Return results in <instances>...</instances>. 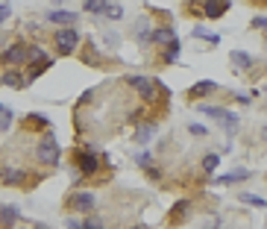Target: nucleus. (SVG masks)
<instances>
[{
    "label": "nucleus",
    "mask_w": 267,
    "mask_h": 229,
    "mask_svg": "<svg viewBox=\"0 0 267 229\" xmlns=\"http://www.w3.org/2000/svg\"><path fill=\"white\" fill-rule=\"evenodd\" d=\"M35 156H38V162L41 165H59V144L53 135H44L41 141H38V147H35Z\"/></svg>",
    "instance_id": "1"
},
{
    "label": "nucleus",
    "mask_w": 267,
    "mask_h": 229,
    "mask_svg": "<svg viewBox=\"0 0 267 229\" xmlns=\"http://www.w3.org/2000/svg\"><path fill=\"white\" fill-rule=\"evenodd\" d=\"M77 41H80V33H77V30H59V33H56V47H59L62 56L74 53Z\"/></svg>",
    "instance_id": "2"
},
{
    "label": "nucleus",
    "mask_w": 267,
    "mask_h": 229,
    "mask_svg": "<svg viewBox=\"0 0 267 229\" xmlns=\"http://www.w3.org/2000/svg\"><path fill=\"white\" fill-rule=\"evenodd\" d=\"M200 112H203V115H209V118H217V121L229 123L232 130H235V123H238V118H235L232 112H226V109H217V106H200Z\"/></svg>",
    "instance_id": "3"
},
{
    "label": "nucleus",
    "mask_w": 267,
    "mask_h": 229,
    "mask_svg": "<svg viewBox=\"0 0 267 229\" xmlns=\"http://www.w3.org/2000/svg\"><path fill=\"white\" fill-rule=\"evenodd\" d=\"M127 83L132 85V88H135L144 100H153V85H150V80H147V77H138V73H135V77H129Z\"/></svg>",
    "instance_id": "4"
},
{
    "label": "nucleus",
    "mask_w": 267,
    "mask_h": 229,
    "mask_svg": "<svg viewBox=\"0 0 267 229\" xmlns=\"http://www.w3.org/2000/svg\"><path fill=\"white\" fill-rule=\"evenodd\" d=\"M70 206H74L77 212H91V209H94V194H91V191H80V194H74Z\"/></svg>",
    "instance_id": "5"
},
{
    "label": "nucleus",
    "mask_w": 267,
    "mask_h": 229,
    "mask_svg": "<svg viewBox=\"0 0 267 229\" xmlns=\"http://www.w3.org/2000/svg\"><path fill=\"white\" fill-rule=\"evenodd\" d=\"M97 168H100V162H97V156H94L91 150H85L80 156V173H85V176H91V173H97Z\"/></svg>",
    "instance_id": "6"
},
{
    "label": "nucleus",
    "mask_w": 267,
    "mask_h": 229,
    "mask_svg": "<svg viewBox=\"0 0 267 229\" xmlns=\"http://www.w3.org/2000/svg\"><path fill=\"white\" fill-rule=\"evenodd\" d=\"M3 62H6V65H21V62H27V47H21V44H12V47H6Z\"/></svg>",
    "instance_id": "7"
},
{
    "label": "nucleus",
    "mask_w": 267,
    "mask_h": 229,
    "mask_svg": "<svg viewBox=\"0 0 267 229\" xmlns=\"http://www.w3.org/2000/svg\"><path fill=\"white\" fill-rule=\"evenodd\" d=\"M226 9H229L226 0H206V3H203V12L209 15V18H221Z\"/></svg>",
    "instance_id": "8"
},
{
    "label": "nucleus",
    "mask_w": 267,
    "mask_h": 229,
    "mask_svg": "<svg viewBox=\"0 0 267 229\" xmlns=\"http://www.w3.org/2000/svg\"><path fill=\"white\" fill-rule=\"evenodd\" d=\"M18 220H21V212H18L15 206H3V209H0V223H3V226H15Z\"/></svg>",
    "instance_id": "9"
},
{
    "label": "nucleus",
    "mask_w": 267,
    "mask_h": 229,
    "mask_svg": "<svg viewBox=\"0 0 267 229\" xmlns=\"http://www.w3.org/2000/svg\"><path fill=\"white\" fill-rule=\"evenodd\" d=\"M23 173H27V170H21V168H6L0 180L6 182V185H18V182H23Z\"/></svg>",
    "instance_id": "10"
},
{
    "label": "nucleus",
    "mask_w": 267,
    "mask_h": 229,
    "mask_svg": "<svg viewBox=\"0 0 267 229\" xmlns=\"http://www.w3.org/2000/svg\"><path fill=\"white\" fill-rule=\"evenodd\" d=\"M153 135H156V123H141V130L135 133V141H138V144H147Z\"/></svg>",
    "instance_id": "11"
},
{
    "label": "nucleus",
    "mask_w": 267,
    "mask_h": 229,
    "mask_svg": "<svg viewBox=\"0 0 267 229\" xmlns=\"http://www.w3.org/2000/svg\"><path fill=\"white\" fill-rule=\"evenodd\" d=\"M3 85H9V88H23L27 80H23L18 71H9V73H3Z\"/></svg>",
    "instance_id": "12"
},
{
    "label": "nucleus",
    "mask_w": 267,
    "mask_h": 229,
    "mask_svg": "<svg viewBox=\"0 0 267 229\" xmlns=\"http://www.w3.org/2000/svg\"><path fill=\"white\" fill-rule=\"evenodd\" d=\"M232 65L235 68H250V65H253V56H250V53H244V50H235L232 53Z\"/></svg>",
    "instance_id": "13"
},
{
    "label": "nucleus",
    "mask_w": 267,
    "mask_h": 229,
    "mask_svg": "<svg viewBox=\"0 0 267 229\" xmlns=\"http://www.w3.org/2000/svg\"><path fill=\"white\" fill-rule=\"evenodd\" d=\"M179 50H182V44H179V38H171V41H167V50H164V59L167 62H176L179 59Z\"/></svg>",
    "instance_id": "14"
},
{
    "label": "nucleus",
    "mask_w": 267,
    "mask_h": 229,
    "mask_svg": "<svg viewBox=\"0 0 267 229\" xmlns=\"http://www.w3.org/2000/svg\"><path fill=\"white\" fill-rule=\"evenodd\" d=\"M53 24H74L77 21V15H70V12H59V9H53V12L47 15Z\"/></svg>",
    "instance_id": "15"
},
{
    "label": "nucleus",
    "mask_w": 267,
    "mask_h": 229,
    "mask_svg": "<svg viewBox=\"0 0 267 229\" xmlns=\"http://www.w3.org/2000/svg\"><path fill=\"white\" fill-rule=\"evenodd\" d=\"M247 176H250V173H247V170L241 168V170H235V173H226V176H221L217 182H223V185H229V182H241V180H247Z\"/></svg>",
    "instance_id": "16"
},
{
    "label": "nucleus",
    "mask_w": 267,
    "mask_h": 229,
    "mask_svg": "<svg viewBox=\"0 0 267 229\" xmlns=\"http://www.w3.org/2000/svg\"><path fill=\"white\" fill-rule=\"evenodd\" d=\"M106 3H109V0H85V12L100 15V12L106 9Z\"/></svg>",
    "instance_id": "17"
},
{
    "label": "nucleus",
    "mask_w": 267,
    "mask_h": 229,
    "mask_svg": "<svg viewBox=\"0 0 267 229\" xmlns=\"http://www.w3.org/2000/svg\"><path fill=\"white\" fill-rule=\"evenodd\" d=\"M27 59L30 62H47V53L41 47H30L27 50Z\"/></svg>",
    "instance_id": "18"
},
{
    "label": "nucleus",
    "mask_w": 267,
    "mask_h": 229,
    "mask_svg": "<svg viewBox=\"0 0 267 229\" xmlns=\"http://www.w3.org/2000/svg\"><path fill=\"white\" fill-rule=\"evenodd\" d=\"M153 38H156V41H171V38H174V30L159 27V30H153Z\"/></svg>",
    "instance_id": "19"
},
{
    "label": "nucleus",
    "mask_w": 267,
    "mask_h": 229,
    "mask_svg": "<svg viewBox=\"0 0 267 229\" xmlns=\"http://www.w3.org/2000/svg\"><path fill=\"white\" fill-rule=\"evenodd\" d=\"M241 200H244V203H250V206H258V209H264V206H267L264 197H256V194H241Z\"/></svg>",
    "instance_id": "20"
},
{
    "label": "nucleus",
    "mask_w": 267,
    "mask_h": 229,
    "mask_svg": "<svg viewBox=\"0 0 267 229\" xmlns=\"http://www.w3.org/2000/svg\"><path fill=\"white\" fill-rule=\"evenodd\" d=\"M217 162H221V159L214 156V153L206 156V159H203V170H206V173H214V170H217Z\"/></svg>",
    "instance_id": "21"
},
{
    "label": "nucleus",
    "mask_w": 267,
    "mask_h": 229,
    "mask_svg": "<svg viewBox=\"0 0 267 229\" xmlns=\"http://www.w3.org/2000/svg\"><path fill=\"white\" fill-rule=\"evenodd\" d=\"M217 85L214 83H197L194 88H191V94H209V91H214Z\"/></svg>",
    "instance_id": "22"
},
{
    "label": "nucleus",
    "mask_w": 267,
    "mask_h": 229,
    "mask_svg": "<svg viewBox=\"0 0 267 229\" xmlns=\"http://www.w3.org/2000/svg\"><path fill=\"white\" fill-rule=\"evenodd\" d=\"M103 15H106V18H120V15H124V9H120V6H117V3H112V6H109V3H106Z\"/></svg>",
    "instance_id": "23"
},
{
    "label": "nucleus",
    "mask_w": 267,
    "mask_h": 229,
    "mask_svg": "<svg viewBox=\"0 0 267 229\" xmlns=\"http://www.w3.org/2000/svg\"><path fill=\"white\" fill-rule=\"evenodd\" d=\"M194 36H197V38H209L211 44H217V41H221V38L214 36V33H209V30H203V27H197V30H194Z\"/></svg>",
    "instance_id": "24"
},
{
    "label": "nucleus",
    "mask_w": 267,
    "mask_h": 229,
    "mask_svg": "<svg viewBox=\"0 0 267 229\" xmlns=\"http://www.w3.org/2000/svg\"><path fill=\"white\" fill-rule=\"evenodd\" d=\"M135 36H138V41H147V38H150V27H147V21H138V33H135Z\"/></svg>",
    "instance_id": "25"
},
{
    "label": "nucleus",
    "mask_w": 267,
    "mask_h": 229,
    "mask_svg": "<svg viewBox=\"0 0 267 229\" xmlns=\"http://www.w3.org/2000/svg\"><path fill=\"white\" fill-rule=\"evenodd\" d=\"M9 126H12V112L3 109V112H0V130H9Z\"/></svg>",
    "instance_id": "26"
},
{
    "label": "nucleus",
    "mask_w": 267,
    "mask_h": 229,
    "mask_svg": "<svg viewBox=\"0 0 267 229\" xmlns=\"http://www.w3.org/2000/svg\"><path fill=\"white\" fill-rule=\"evenodd\" d=\"M191 133H194V135H206V133H209V130H206L203 123H191Z\"/></svg>",
    "instance_id": "27"
},
{
    "label": "nucleus",
    "mask_w": 267,
    "mask_h": 229,
    "mask_svg": "<svg viewBox=\"0 0 267 229\" xmlns=\"http://www.w3.org/2000/svg\"><path fill=\"white\" fill-rule=\"evenodd\" d=\"M6 18H9V6H6V3H0V24H3Z\"/></svg>",
    "instance_id": "28"
},
{
    "label": "nucleus",
    "mask_w": 267,
    "mask_h": 229,
    "mask_svg": "<svg viewBox=\"0 0 267 229\" xmlns=\"http://www.w3.org/2000/svg\"><path fill=\"white\" fill-rule=\"evenodd\" d=\"M253 27H256V30H267V18H256V21H253Z\"/></svg>",
    "instance_id": "29"
},
{
    "label": "nucleus",
    "mask_w": 267,
    "mask_h": 229,
    "mask_svg": "<svg viewBox=\"0 0 267 229\" xmlns=\"http://www.w3.org/2000/svg\"><path fill=\"white\" fill-rule=\"evenodd\" d=\"M65 223H68L70 229H80L82 226V220H77V217H70V220H65Z\"/></svg>",
    "instance_id": "30"
},
{
    "label": "nucleus",
    "mask_w": 267,
    "mask_h": 229,
    "mask_svg": "<svg viewBox=\"0 0 267 229\" xmlns=\"http://www.w3.org/2000/svg\"><path fill=\"white\" fill-rule=\"evenodd\" d=\"M261 135H264V138H267V126H264V130H261Z\"/></svg>",
    "instance_id": "31"
},
{
    "label": "nucleus",
    "mask_w": 267,
    "mask_h": 229,
    "mask_svg": "<svg viewBox=\"0 0 267 229\" xmlns=\"http://www.w3.org/2000/svg\"><path fill=\"white\" fill-rule=\"evenodd\" d=\"M53 3H65V0H53Z\"/></svg>",
    "instance_id": "32"
},
{
    "label": "nucleus",
    "mask_w": 267,
    "mask_h": 229,
    "mask_svg": "<svg viewBox=\"0 0 267 229\" xmlns=\"http://www.w3.org/2000/svg\"><path fill=\"white\" fill-rule=\"evenodd\" d=\"M0 112H3V106H0Z\"/></svg>",
    "instance_id": "33"
}]
</instances>
